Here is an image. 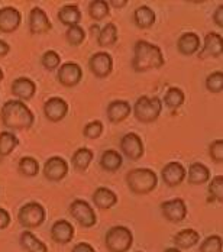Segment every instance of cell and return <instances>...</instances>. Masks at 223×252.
Listing matches in <instances>:
<instances>
[{
	"mask_svg": "<svg viewBox=\"0 0 223 252\" xmlns=\"http://www.w3.org/2000/svg\"><path fill=\"white\" fill-rule=\"evenodd\" d=\"M136 252H142V251H136Z\"/></svg>",
	"mask_w": 223,
	"mask_h": 252,
	"instance_id": "obj_50",
	"label": "cell"
},
{
	"mask_svg": "<svg viewBox=\"0 0 223 252\" xmlns=\"http://www.w3.org/2000/svg\"><path fill=\"white\" fill-rule=\"evenodd\" d=\"M19 145V139L13 132H0V157H7Z\"/></svg>",
	"mask_w": 223,
	"mask_h": 252,
	"instance_id": "obj_32",
	"label": "cell"
},
{
	"mask_svg": "<svg viewBox=\"0 0 223 252\" xmlns=\"http://www.w3.org/2000/svg\"><path fill=\"white\" fill-rule=\"evenodd\" d=\"M10 213L6 210V209H3V207H0V230H3V229H6V227L10 225Z\"/></svg>",
	"mask_w": 223,
	"mask_h": 252,
	"instance_id": "obj_42",
	"label": "cell"
},
{
	"mask_svg": "<svg viewBox=\"0 0 223 252\" xmlns=\"http://www.w3.org/2000/svg\"><path fill=\"white\" fill-rule=\"evenodd\" d=\"M210 200L223 202V176H215L210 178L209 187H207Z\"/></svg>",
	"mask_w": 223,
	"mask_h": 252,
	"instance_id": "obj_37",
	"label": "cell"
},
{
	"mask_svg": "<svg viewBox=\"0 0 223 252\" xmlns=\"http://www.w3.org/2000/svg\"><path fill=\"white\" fill-rule=\"evenodd\" d=\"M58 21L65 26L80 25L81 22V10L77 4H65L58 10Z\"/></svg>",
	"mask_w": 223,
	"mask_h": 252,
	"instance_id": "obj_27",
	"label": "cell"
},
{
	"mask_svg": "<svg viewBox=\"0 0 223 252\" xmlns=\"http://www.w3.org/2000/svg\"><path fill=\"white\" fill-rule=\"evenodd\" d=\"M71 252H96V250L87 242H78V244H75V247L71 250Z\"/></svg>",
	"mask_w": 223,
	"mask_h": 252,
	"instance_id": "obj_44",
	"label": "cell"
},
{
	"mask_svg": "<svg viewBox=\"0 0 223 252\" xmlns=\"http://www.w3.org/2000/svg\"><path fill=\"white\" fill-rule=\"evenodd\" d=\"M47 219V212L44 206L38 202L25 203L18 212V222L25 229L39 227Z\"/></svg>",
	"mask_w": 223,
	"mask_h": 252,
	"instance_id": "obj_6",
	"label": "cell"
},
{
	"mask_svg": "<svg viewBox=\"0 0 223 252\" xmlns=\"http://www.w3.org/2000/svg\"><path fill=\"white\" fill-rule=\"evenodd\" d=\"M22 24V13L12 6H6L0 9V32L12 33L18 31Z\"/></svg>",
	"mask_w": 223,
	"mask_h": 252,
	"instance_id": "obj_15",
	"label": "cell"
},
{
	"mask_svg": "<svg viewBox=\"0 0 223 252\" xmlns=\"http://www.w3.org/2000/svg\"><path fill=\"white\" fill-rule=\"evenodd\" d=\"M103 133V124L100 121H92L83 129V135L89 139H97Z\"/></svg>",
	"mask_w": 223,
	"mask_h": 252,
	"instance_id": "obj_40",
	"label": "cell"
},
{
	"mask_svg": "<svg viewBox=\"0 0 223 252\" xmlns=\"http://www.w3.org/2000/svg\"><path fill=\"white\" fill-rule=\"evenodd\" d=\"M42 173H44V177L48 181L58 183V181L64 180L68 174V162L63 157L54 155V157H51L45 161Z\"/></svg>",
	"mask_w": 223,
	"mask_h": 252,
	"instance_id": "obj_10",
	"label": "cell"
},
{
	"mask_svg": "<svg viewBox=\"0 0 223 252\" xmlns=\"http://www.w3.org/2000/svg\"><path fill=\"white\" fill-rule=\"evenodd\" d=\"M119 39V32H118V26L112 22H107L106 25L100 29L99 35H97V44L101 48H110L113 47Z\"/></svg>",
	"mask_w": 223,
	"mask_h": 252,
	"instance_id": "obj_28",
	"label": "cell"
},
{
	"mask_svg": "<svg viewBox=\"0 0 223 252\" xmlns=\"http://www.w3.org/2000/svg\"><path fill=\"white\" fill-rule=\"evenodd\" d=\"M209 155L216 164L223 162V141L222 139H215L210 147H209Z\"/></svg>",
	"mask_w": 223,
	"mask_h": 252,
	"instance_id": "obj_41",
	"label": "cell"
},
{
	"mask_svg": "<svg viewBox=\"0 0 223 252\" xmlns=\"http://www.w3.org/2000/svg\"><path fill=\"white\" fill-rule=\"evenodd\" d=\"M157 22V13L149 6H139L133 12V24L139 29H149Z\"/></svg>",
	"mask_w": 223,
	"mask_h": 252,
	"instance_id": "obj_25",
	"label": "cell"
},
{
	"mask_svg": "<svg viewBox=\"0 0 223 252\" xmlns=\"http://www.w3.org/2000/svg\"><path fill=\"white\" fill-rule=\"evenodd\" d=\"M159 209H161L164 219H167L171 223H180L187 216V204L180 197L162 202Z\"/></svg>",
	"mask_w": 223,
	"mask_h": 252,
	"instance_id": "obj_11",
	"label": "cell"
},
{
	"mask_svg": "<svg viewBox=\"0 0 223 252\" xmlns=\"http://www.w3.org/2000/svg\"><path fill=\"white\" fill-rule=\"evenodd\" d=\"M68 109H70L68 103L58 96L50 97L44 103V107H42L45 118L52 124H58L63 119H65V116L68 115Z\"/></svg>",
	"mask_w": 223,
	"mask_h": 252,
	"instance_id": "obj_13",
	"label": "cell"
},
{
	"mask_svg": "<svg viewBox=\"0 0 223 252\" xmlns=\"http://www.w3.org/2000/svg\"><path fill=\"white\" fill-rule=\"evenodd\" d=\"M74 226L65 219H58L51 226V238L60 245H67L74 239Z\"/></svg>",
	"mask_w": 223,
	"mask_h": 252,
	"instance_id": "obj_17",
	"label": "cell"
},
{
	"mask_svg": "<svg viewBox=\"0 0 223 252\" xmlns=\"http://www.w3.org/2000/svg\"><path fill=\"white\" fill-rule=\"evenodd\" d=\"M100 168L107 173H116L124 165V157L116 150H106L100 155Z\"/></svg>",
	"mask_w": 223,
	"mask_h": 252,
	"instance_id": "obj_23",
	"label": "cell"
},
{
	"mask_svg": "<svg viewBox=\"0 0 223 252\" xmlns=\"http://www.w3.org/2000/svg\"><path fill=\"white\" fill-rule=\"evenodd\" d=\"M133 244V233L129 227L116 225L104 235V245L109 252H127Z\"/></svg>",
	"mask_w": 223,
	"mask_h": 252,
	"instance_id": "obj_4",
	"label": "cell"
},
{
	"mask_svg": "<svg viewBox=\"0 0 223 252\" xmlns=\"http://www.w3.org/2000/svg\"><path fill=\"white\" fill-rule=\"evenodd\" d=\"M184 101H186V94L178 87H170L164 94V104L171 110L181 107L184 104Z\"/></svg>",
	"mask_w": 223,
	"mask_h": 252,
	"instance_id": "obj_33",
	"label": "cell"
},
{
	"mask_svg": "<svg viewBox=\"0 0 223 252\" xmlns=\"http://www.w3.org/2000/svg\"><path fill=\"white\" fill-rule=\"evenodd\" d=\"M186 177H187V181L193 186L206 184L207 181H210V170L207 165H204L201 162H193Z\"/></svg>",
	"mask_w": 223,
	"mask_h": 252,
	"instance_id": "obj_26",
	"label": "cell"
},
{
	"mask_svg": "<svg viewBox=\"0 0 223 252\" xmlns=\"http://www.w3.org/2000/svg\"><path fill=\"white\" fill-rule=\"evenodd\" d=\"M52 29L50 18L47 12L38 6L32 7L29 12V32L32 35H45Z\"/></svg>",
	"mask_w": 223,
	"mask_h": 252,
	"instance_id": "obj_14",
	"label": "cell"
},
{
	"mask_svg": "<svg viewBox=\"0 0 223 252\" xmlns=\"http://www.w3.org/2000/svg\"><path fill=\"white\" fill-rule=\"evenodd\" d=\"M89 68L93 73V76L97 78H106L113 71V58L109 52L99 51L93 54L89 60Z\"/></svg>",
	"mask_w": 223,
	"mask_h": 252,
	"instance_id": "obj_9",
	"label": "cell"
},
{
	"mask_svg": "<svg viewBox=\"0 0 223 252\" xmlns=\"http://www.w3.org/2000/svg\"><path fill=\"white\" fill-rule=\"evenodd\" d=\"M187 176V171L184 168V165L178 161H170L168 164L164 165L161 177L162 181L168 186V187H177L180 186Z\"/></svg>",
	"mask_w": 223,
	"mask_h": 252,
	"instance_id": "obj_16",
	"label": "cell"
},
{
	"mask_svg": "<svg viewBox=\"0 0 223 252\" xmlns=\"http://www.w3.org/2000/svg\"><path fill=\"white\" fill-rule=\"evenodd\" d=\"M90 31H92V33H95V35H99V32H100L99 25H93L92 28H90Z\"/></svg>",
	"mask_w": 223,
	"mask_h": 252,
	"instance_id": "obj_47",
	"label": "cell"
},
{
	"mask_svg": "<svg viewBox=\"0 0 223 252\" xmlns=\"http://www.w3.org/2000/svg\"><path fill=\"white\" fill-rule=\"evenodd\" d=\"M81 78H83V70L77 63L73 61H67L61 64L57 71V80L64 87H75L77 84H80Z\"/></svg>",
	"mask_w": 223,
	"mask_h": 252,
	"instance_id": "obj_12",
	"label": "cell"
},
{
	"mask_svg": "<svg viewBox=\"0 0 223 252\" xmlns=\"http://www.w3.org/2000/svg\"><path fill=\"white\" fill-rule=\"evenodd\" d=\"M173 242L178 250H190L200 242V233L196 229H183L173 236Z\"/></svg>",
	"mask_w": 223,
	"mask_h": 252,
	"instance_id": "obj_22",
	"label": "cell"
},
{
	"mask_svg": "<svg viewBox=\"0 0 223 252\" xmlns=\"http://www.w3.org/2000/svg\"><path fill=\"white\" fill-rule=\"evenodd\" d=\"M206 89L210 93H222L223 90V73L222 71H213L206 77L204 81Z\"/></svg>",
	"mask_w": 223,
	"mask_h": 252,
	"instance_id": "obj_38",
	"label": "cell"
},
{
	"mask_svg": "<svg viewBox=\"0 0 223 252\" xmlns=\"http://www.w3.org/2000/svg\"><path fill=\"white\" fill-rule=\"evenodd\" d=\"M41 64L45 70L48 71H54V70H58L60 65H61V57L57 51L48 50L45 51L41 57Z\"/></svg>",
	"mask_w": 223,
	"mask_h": 252,
	"instance_id": "obj_36",
	"label": "cell"
},
{
	"mask_svg": "<svg viewBox=\"0 0 223 252\" xmlns=\"http://www.w3.org/2000/svg\"><path fill=\"white\" fill-rule=\"evenodd\" d=\"M3 77H4V73H3V70L0 68V83H1V80H3Z\"/></svg>",
	"mask_w": 223,
	"mask_h": 252,
	"instance_id": "obj_49",
	"label": "cell"
},
{
	"mask_svg": "<svg viewBox=\"0 0 223 252\" xmlns=\"http://www.w3.org/2000/svg\"><path fill=\"white\" fill-rule=\"evenodd\" d=\"M121 151L126 158H129L132 161L141 159L144 157V154H145L142 138L135 132L125 133L122 139H121Z\"/></svg>",
	"mask_w": 223,
	"mask_h": 252,
	"instance_id": "obj_8",
	"label": "cell"
},
{
	"mask_svg": "<svg viewBox=\"0 0 223 252\" xmlns=\"http://www.w3.org/2000/svg\"><path fill=\"white\" fill-rule=\"evenodd\" d=\"M93 203L96 207H99L101 210H107V209H112L113 206L118 204V196L113 190L107 189V187H99L95 190L93 196Z\"/></svg>",
	"mask_w": 223,
	"mask_h": 252,
	"instance_id": "obj_24",
	"label": "cell"
},
{
	"mask_svg": "<svg viewBox=\"0 0 223 252\" xmlns=\"http://www.w3.org/2000/svg\"><path fill=\"white\" fill-rule=\"evenodd\" d=\"M198 252H222V236L219 235L207 236L201 242Z\"/></svg>",
	"mask_w": 223,
	"mask_h": 252,
	"instance_id": "obj_39",
	"label": "cell"
},
{
	"mask_svg": "<svg viewBox=\"0 0 223 252\" xmlns=\"http://www.w3.org/2000/svg\"><path fill=\"white\" fill-rule=\"evenodd\" d=\"M125 181L127 184V189L136 194V196H145L152 193L158 186V176L151 168H135L130 170Z\"/></svg>",
	"mask_w": 223,
	"mask_h": 252,
	"instance_id": "obj_3",
	"label": "cell"
},
{
	"mask_svg": "<svg viewBox=\"0 0 223 252\" xmlns=\"http://www.w3.org/2000/svg\"><path fill=\"white\" fill-rule=\"evenodd\" d=\"M0 118L3 125L10 130H25L32 127L35 116L25 101L10 99L1 106Z\"/></svg>",
	"mask_w": 223,
	"mask_h": 252,
	"instance_id": "obj_2",
	"label": "cell"
},
{
	"mask_svg": "<svg viewBox=\"0 0 223 252\" xmlns=\"http://www.w3.org/2000/svg\"><path fill=\"white\" fill-rule=\"evenodd\" d=\"M126 4H127V1H126V0H122V1L110 0V1H109V6H110V7H118V9H122V7H125Z\"/></svg>",
	"mask_w": 223,
	"mask_h": 252,
	"instance_id": "obj_46",
	"label": "cell"
},
{
	"mask_svg": "<svg viewBox=\"0 0 223 252\" xmlns=\"http://www.w3.org/2000/svg\"><path fill=\"white\" fill-rule=\"evenodd\" d=\"M164 252H181V250H178V248H175V247H171V248L164 250Z\"/></svg>",
	"mask_w": 223,
	"mask_h": 252,
	"instance_id": "obj_48",
	"label": "cell"
},
{
	"mask_svg": "<svg viewBox=\"0 0 223 252\" xmlns=\"http://www.w3.org/2000/svg\"><path fill=\"white\" fill-rule=\"evenodd\" d=\"M223 52V39L221 33L216 32H209L204 36L203 45L198 51V57L200 58H206V57H213V58H219L222 57Z\"/></svg>",
	"mask_w": 223,
	"mask_h": 252,
	"instance_id": "obj_18",
	"label": "cell"
},
{
	"mask_svg": "<svg viewBox=\"0 0 223 252\" xmlns=\"http://www.w3.org/2000/svg\"><path fill=\"white\" fill-rule=\"evenodd\" d=\"M70 215L83 227H93L97 223V216L95 209L83 199H75L70 204Z\"/></svg>",
	"mask_w": 223,
	"mask_h": 252,
	"instance_id": "obj_7",
	"label": "cell"
},
{
	"mask_svg": "<svg viewBox=\"0 0 223 252\" xmlns=\"http://www.w3.org/2000/svg\"><path fill=\"white\" fill-rule=\"evenodd\" d=\"M200 48H201V38L196 32H184L180 35L177 41V50L184 57L197 54Z\"/></svg>",
	"mask_w": 223,
	"mask_h": 252,
	"instance_id": "obj_20",
	"label": "cell"
},
{
	"mask_svg": "<svg viewBox=\"0 0 223 252\" xmlns=\"http://www.w3.org/2000/svg\"><path fill=\"white\" fill-rule=\"evenodd\" d=\"M213 21H215V24L219 26V28H223V4L221 3L218 7H216V10L213 12Z\"/></svg>",
	"mask_w": 223,
	"mask_h": 252,
	"instance_id": "obj_43",
	"label": "cell"
},
{
	"mask_svg": "<svg viewBox=\"0 0 223 252\" xmlns=\"http://www.w3.org/2000/svg\"><path fill=\"white\" fill-rule=\"evenodd\" d=\"M65 41L73 45V47H78L86 41V31L80 25L70 26L65 31Z\"/></svg>",
	"mask_w": 223,
	"mask_h": 252,
	"instance_id": "obj_35",
	"label": "cell"
},
{
	"mask_svg": "<svg viewBox=\"0 0 223 252\" xmlns=\"http://www.w3.org/2000/svg\"><path fill=\"white\" fill-rule=\"evenodd\" d=\"M109 15H110V6L107 0H92L89 3V16L93 21L100 22L106 19Z\"/></svg>",
	"mask_w": 223,
	"mask_h": 252,
	"instance_id": "obj_31",
	"label": "cell"
},
{
	"mask_svg": "<svg viewBox=\"0 0 223 252\" xmlns=\"http://www.w3.org/2000/svg\"><path fill=\"white\" fill-rule=\"evenodd\" d=\"M165 64V58L161 48L145 39L136 41L133 47L132 68L135 73H145L151 70H158Z\"/></svg>",
	"mask_w": 223,
	"mask_h": 252,
	"instance_id": "obj_1",
	"label": "cell"
},
{
	"mask_svg": "<svg viewBox=\"0 0 223 252\" xmlns=\"http://www.w3.org/2000/svg\"><path fill=\"white\" fill-rule=\"evenodd\" d=\"M39 162L33 157H22L18 164V171L25 177H36L39 174Z\"/></svg>",
	"mask_w": 223,
	"mask_h": 252,
	"instance_id": "obj_34",
	"label": "cell"
},
{
	"mask_svg": "<svg viewBox=\"0 0 223 252\" xmlns=\"http://www.w3.org/2000/svg\"><path fill=\"white\" fill-rule=\"evenodd\" d=\"M19 242L26 252H48V247L42 241H39L31 230H24L21 233Z\"/></svg>",
	"mask_w": 223,
	"mask_h": 252,
	"instance_id": "obj_29",
	"label": "cell"
},
{
	"mask_svg": "<svg viewBox=\"0 0 223 252\" xmlns=\"http://www.w3.org/2000/svg\"><path fill=\"white\" fill-rule=\"evenodd\" d=\"M106 113H107V119L112 124H121L130 116L132 106L126 100H113L109 103Z\"/></svg>",
	"mask_w": 223,
	"mask_h": 252,
	"instance_id": "obj_21",
	"label": "cell"
},
{
	"mask_svg": "<svg viewBox=\"0 0 223 252\" xmlns=\"http://www.w3.org/2000/svg\"><path fill=\"white\" fill-rule=\"evenodd\" d=\"M9 52H10V45L6 41L0 39V57H6Z\"/></svg>",
	"mask_w": 223,
	"mask_h": 252,
	"instance_id": "obj_45",
	"label": "cell"
},
{
	"mask_svg": "<svg viewBox=\"0 0 223 252\" xmlns=\"http://www.w3.org/2000/svg\"><path fill=\"white\" fill-rule=\"evenodd\" d=\"M10 90L18 100L28 101L33 99V96L36 93V84L29 77H18L13 80Z\"/></svg>",
	"mask_w": 223,
	"mask_h": 252,
	"instance_id": "obj_19",
	"label": "cell"
},
{
	"mask_svg": "<svg viewBox=\"0 0 223 252\" xmlns=\"http://www.w3.org/2000/svg\"><path fill=\"white\" fill-rule=\"evenodd\" d=\"M162 112V101L157 96H141L133 104V116L142 124L155 122Z\"/></svg>",
	"mask_w": 223,
	"mask_h": 252,
	"instance_id": "obj_5",
	"label": "cell"
},
{
	"mask_svg": "<svg viewBox=\"0 0 223 252\" xmlns=\"http://www.w3.org/2000/svg\"><path fill=\"white\" fill-rule=\"evenodd\" d=\"M93 158H95V154H93V151L90 148L81 147V148H78L73 154L71 162H73V167L77 171H86L90 167Z\"/></svg>",
	"mask_w": 223,
	"mask_h": 252,
	"instance_id": "obj_30",
	"label": "cell"
}]
</instances>
